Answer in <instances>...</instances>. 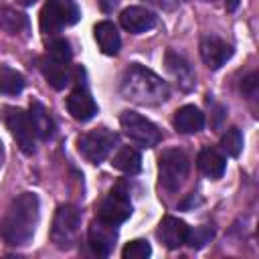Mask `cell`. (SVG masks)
<instances>
[{"instance_id":"obj_26","label":"cell","mask_w":259,"mask_h":259,"mask_svg":"<svg viewBox=\"0 0 259 259\" xmlns=\"http://www.w3.org/2000/svg\"><path fill=\"white\" fill-rule=\"evenodd\" d=\"M212 235H214V231H212V227H208V225H202V227L190 229V231H188L186 245H190L192 249H200V247H204V245L212 239Z\"/></svg>"},{"instance_id":"obj_4","label":"cell","mask_w":259,"mask_h":259,"mask_svg":"<svg viewBox=\"0 0 259 259\" xmlns=\"http://www.w3.org/2000/svg\"><path fill=\"white\" fill-rule=\"evenodd\" d=\"M81 231V212L73 204H61L55 212L51 227V241L59 249H71L79 241Z\"/></svg>"},{"instance_id":"obj_7","label":"cell","mask_w":259,"mask_h":259,"mask_svg":"<svg viewBox=\"0 0 259 259\" xmlns=\"http://www.w3.org/2000/svg\"><path fill=\"white\" fill-rule=\"evenodd\" d=\"M119 123H121L123 134H125L136 146L154 148V146L162 140L160 130H158L150 119H146L144 115H140V113H136V111H132V109L121 111Z\"/></svg>"},{"instance_id":"obj_30","label":"cell","mask_w":259,"mask_h":259,"mask_svg":"<svg viewBox=\"0 0 259 259\" xmlns=\"http://www.w3.org/2000/svg\"><path fill=\"white\" fill-rule=\"evenodd\" d=\"M237 2H239V0H229V2H227V8H229V10H235V8H237Z\"/></svg>"},{"instance_id":"obj_29","label":"cell","mask_w":259,"mask_h":259,"mask_svg":"<svg viewBox=\"0 0 259 259\" xmlns=\"http://www.w3.org/2000/svg\"><path fill=\"white\" fill-rule=\"evenodd\" d=\"M99 6L103 12H111L117 6V0H99Z\"/></svg>"},{"instance_id":"obj_10","label":"cell","mask_w":259,"mask_h":259,"mask_svg":"<svg viewBox=\"0 0 259 259\" xmlns=\"http://www.w3.org/2000/svg\"><path fill=\"white\" fill-rule=\"evenodd\" d=\"M130 214H132V202H130L127 192L121 188H113L97 206V219L113 227L127 221Z\"/></svg>"},{"instance_id":"obj_18","label":"cell","mask_w":259,"mask_h":259,"mask_svg":"<svg viewBox=\"0 0 259 259\" xmlns=\"http://www.w3.org/2000/svg\"><path fill=\"white\" fill-rule=\"evenodd\" d=\"M93 36H95L101 53H105V55H117L119 53L121 38H119V32H117L113 22H109V20L97 22L93 28Z\"/></svg>"},{"instance_id":"obj_5","label":"cell","mask_w":259,"mask_h":259,"mask_svg":"<svg viewBox=\"0 0 259 259\" xmlns=\"http://www.w3.org/2000/svg\"><path fill=\"white\" fill-rule=\"evenodd\" d=\"M188 170H190L188 156L178 148L164 150L158 158V178L166 190H178L184 184Z\"/></svg>"},{"instance_id":"obj_23","label":"cell","mask_w":259,"mask_h":259,"mask_svg":"<svg viewBox=\"0 0 259 259\" xmlns=\"http://www.w3.org/2000/svg\"><path fill=\"white\" fill-rule=\"evenodd\" d=\"M24 89V77L8 65H0V93L18 95Z\"/></svg>"},{"instance_id":"obj_22","label":"cell","mask_w":259,"mask_h":259,"mask_svg":"<svg viewBox=\"0 0 259 259\" xmlns=\"http://www.w3.org/2000/svg\"><path fill=\"white\" fill-rule=\"evenodd\" d=\"M0 28L8 34H18L28 30V18L22 12H16L8 6H0Z\"/></svg>"},{"instance_id":"obj_25","label":"cell","mask_w":259,"mask_h":259,"mask_svg":"<svg viewBox=\"0 0 259 259\" xmlns=\"http://www.w3.org/2000/svg\"><path fill=\"white\" fill-rule=\"evenodd\" d=\"M150 253H152L150 243L144 241V239H136V241H130L123 247L121 257L123 259H146V257H150Z\"/></svg>"},{"instance_id":"obj_21","label":"cell","mask_w":259,"mask_h":259,"mask_svg":"<svg viewBox=\"0 0 259 259\" xmlns=\"http://www.w3.org/2000/svg\"><path fill=\"white\" fill-rule=\"evenodd\" d=\"M111 164H113V168H117L123 174L132 176V174H138L142 170V156H140V152L136 148L123 146V148L117 150V154L113 156Z\"/></svg>"},{"instance_id":"obj_8","label":"cell","mask_w":259,"mask_h":259,"mask_svg":"<svg viewBox=\"0 0 259 259\" xmlns=\"http://www.w3.org/2000/svg\"><path fill=\"white\" fill-rule=\"evenodd\" d=\"M115 144H117V134L109 132L107 127L91 130V132L79 136V140H77V148H79L81 156L91 164H101L109 156V152L113 150Z\"/></svg>"},{"instance_id":"obj_11","label":"cell","mask_w":259,"mask_h":259,"mask_svg":"<svg viewBox=\"0 0 259 259\" xmlns=\"http://www.w3.org/2000/svg\"><path fill=\"white\" fill-rule=\"evenodd\" d=\"M87 241H89V247H91L93 253H97V255H101V257H107V255L111 253V249L115 247L117 231H115L113 225L95 219V221L91 223V227H89Z\"/></svg>"},{"instance_id":"obj_19","label":"cell","mask_w":259,"mask_h":259,"mask_svg":"<svg viewBox=\"0 0 259 259\" xmlns=\"http://www.w3.org/2000/svg\"><path fill=\"white\" fill-rule=\"evenodd\" d=\"M28 115H30V121H32V127H34L36 138L51 140L55 136V119L51 117V113L47 111V107L40 101H32L30 103Z\"/></svg>"},{"instance_id":"obj_3","label":"cell","mask_w":259,"mask_h":259,"mask_svg":"<svg viewBox=\"0 0 259 259\" xmlns=\"http://www.w3.org/2000/svg\"><path fill=\"white\" fill-rule=\"evenodd\" d=\"M71 47L65 38L55 40L47 55L40 59V71L49 85L55 89H65L71 83Z\"/></svg>"},{"instance_id":"obj_9","label":"cell","mask_w":259,"mask_h":259,"mask_svg":"<svg viewBox=\"0 0 259 259\" xmlns=\"http://www.w3.org/2000/svg\"><path fill=\"white\" fill-rule=\"evenodd\" d=\"M4 121L6 127L10 130L12 138L16 140L18 148L24 154H34L36 150V134L30 121V115L18 107H6L4 109Z\"/></svg>"},{"instance_id":"obj_14","label":"cell","mask_w":259,"mask_h":259,"mask_svg":"<svg viewBox=\"0 0 259 259\" xmlns=\"http://www.w3.org/2000/svg\"><path fill=\"white\" fill-rule=\"evenodd\" d=\"M164 65H166V71L170 73V77L176 81V85L184 91H190L194 85H196V77H194V71L190 67V63L174 53V51H168L166 57H164Z\"/></svg>"},{"instance_id":"obj_15","label":"cell","mask_w":259,"mask_h":259,"mask_svg":"<svg viewBox=\"0 0 259 259\" xmlns=\"http://www.w3.org/2000/svg\"><path fill=\"white\" fill-rule=\"evenodd\" d=\"M119 22L125 30L134 32V34H140V32H146V30L154 28L156 22H158V16L152 10L144 8V6H130L119 14Z\"/></svg>"},{"instance_id":"obj_2","label":"cell","mask_w":259,"mask_h":259,"mask_svg":"<svg viewBox=\"0 0 259 259\" xmlns=\"http://www.w3.org/2000/svg\"><path fill=\"white\" fill-rule=\"evenodd\" d=\"M119 93L123 99L136 103V105H160L168 99L170 89L168 83L158 77L154 71L146 69L144 65L132 63L119 81Z\"/></svg>"},{"instance_id":"obj_6","label":"cell","mask_w":259,"mask_h":259,"mask_svg":"<svg viewBox=\"0 0 259 259\" xmlns=\"http://www.w3.org/2000/svg\"><path fill=\"white\" fill-rule=\"evenodd\" d=\"M81 18V10L73 0H47L40 10V30L47 34H55L65 26L75 24Z\"/></svg>"},{"instance_id":"obj_1","label":"cell","mask_w":259,"mask_h":259,"mask_svg":"<svg viewBox=\"0 0 259 259\" xmlns=\"http://www.w3.org/2000/svg\"><path fill=\"white\" fill-rule=\"evenodd\" d=\"M38 214H40V202L34 192H22L18 194L0 225V235L6 245L10 247H24L30 243L36 225H38Z\"/></svg>"},{"instance_id":"obj_28","label":"cell","mask_w":259,"mask_h":259,"mask_svg":"<svg viewBox=\"0 0 259 259\" xmlns=\"http://www.w3.org/2000/svg\"><path fill=\"white\" fill-rule=\"evenodd\" d=\"M146 2H150V4H154V6H158V8H162V10L174 8V0H146Z\"/></svg>"},{"instance_id":"obj_12","label":"cell","mask_w":259,"mask_h":259,"mask_svg":"<svg viewBox=\"0 0 259 259\" xmlns=\"http://www.w3.org/2000/svg\"><path fill=\"white\" fill-rule=\"evenodd\" d=\"M198 51H200V59L204 61V65H206L208 69H219V67H223V65L231 59V55H233L231 45H227L225 40H221L219 36H212V34L202 36Z\"/></svg>"},{"instance_id":"obj_17","label":"cell","mask_w":259,"mask_h":259,"mask_svg":"<svg viewBox=\"0 0 259 259\" xmlns=\"http://www.w3.org/2000/svg\"><path fill=\"white\" fill-rule=\"evenodd\" d=\"M172 123H174L176 132H180V134H196L204 127V115L198 107L184 105L174 113Z\"/></svg>"},{"instance_id":"obj_31","label":"cell","mask_w":259,"mask_h":259,"mask_svg":"<svg viewBox=\"0 0 259 259\" xmlns=\"http://www.w3.org/2000/svg\"><path fill=\"white\" fill-rule=\"evenodd\" d=\"M16 2H18V4H22V6H32L36 0H16Z\"/></svg>"},{"instance_id":"obj_24","label":"cell","mask_w":259,"mask_h":259,"mask_svg":"<svg viewBox=\"0 0 259 259\" xmlns=\"http://www.w3.org/2000/svg\"><path fill=\"white\" fill-rule=\"evenodd\" d=\"M221 148H223L229 156L237 158V156L241 154V150H243V136H241V130H239V127L227 130L225 136L221 138Z\"/></svg>"},{"instance_id":"obj_20","label":"cell","mask_w":259,"mask_h":259,"mask_svg":"<svg viewBox=\"0 0 259 259\" xmlns=\"http://www.w3.org/2000/svg\"><path fill=\"white\" fill-rule=\"evenodd\" d=\"M198 168L202 174H206L208 178H221L225 174V168H227V160L225 156L214 150V148H202L200 154H198Z\"/></svg>"},{"instance_id":"obj_16","label":"cell","mask_w":259,"mask_h":259,"mask_svg":"<svg viewBox=\"0 0 259 259\" xmlns=\"http://www.w3.org/2000/svg\"><path fill=\"white\" fill-rule=\"evenodd\" d=\"M188 231H190V227L184 221H180L176 217H164L158 227V239L168 249H178V247L186 245Z\"/></svg>"},{"instance_id":"obj_13","label":"cell","mask_w":259,"mask_h":259,"mask_svg":"<svg viewBox=\"0 0 259 259\" xmlns=\"http://www.w3.org/2000/svg\"><path fill=\"white\" fill-rule=\"evenodd\" d=\"M67 111L77 121H89L97 113V103L93 101V97L85 89V85H77L69 93V97H67Z\"/></svg>"},{"instance_id":"obj_27","label":"cell","mask_w":259,"mask_h":259,"mask_svg":"<svg viewBox=\"0 0 259 259\" xmlns=\"http://www.w3.org/2000/svg\"><path fill=\"white\" fill-rule=\"evenodd\" d=\"M257 87H259V75H257V73H249V75L241 81V91H243L249 99H255V97H257Z\"/></svg>"}]
</instances>
